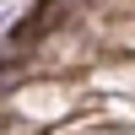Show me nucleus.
<instances>
[{"label":"nucleus","mask_w":135,"mask_h":135,"mask_svg":"<svg viewBox=\"0 0 135 135\" xmlns=\"http://www.w3.org/2000/svg\"><path fill=\"white\" fill-rule=\"evenodd\" d=\"M54 22H60V16H54V0H38V6H32V16L22 22L16 32H11V43H32L43 27H54Z\"/></svg>","instance_id":"f257e3e1"}]
</instances>
